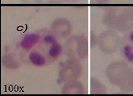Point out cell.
Instances as JSON below:
<instances>
[{
  "instance_id": "obj_1",
  "label": "cell",
  "mask_w": 133,
  "mask_h": 96,
  "mask_svg": "<svg viewBox=\"0 0 133 96\" xmlns=\"http://www.w3.org/2000/svg\"><path fill=\"white\" fill-rule=\"evenodd\" d=\"M19 46L22 59L36 67L51 65L62 52V47L56 37L46 31L26 35Z\"/></svg>"
},
{
  "instance_id": "obj_2",
  "label": "cell",
  "mask_w": 133,
  "mask_h": 96,
  "mask_svg": "<svg viewBox=\"0 0 133 96\" xmlns=\"http://www.w3.org/2000/svg\"><path fill=\"white\" fill-rule=\"evenodd\" d=\"M104 23L107 27L126 32L133 29V6L112 7L104 15Z\"/></svg>"
},
{
  "instance_id": "obj_3",
  "label": "cell",
  "mask_w": 133,
  "mask_h": 96,
  "mask_svg": "<svg viewBox=\"0 0 133 96\" xmlns=\"http://www.w3.org/2000/svg\"><path fill=\"white\" fill-rule=\"evenodd\" d=\"M66 52L69 59L79 61L86 57L88 53L87 41L83 36H75L67 41Z\"/></svg>"
},
{
  "instance_id": "obj_4",
  "label": "cell",
  "mask_w": 133,
  "mask_h": 96,
  "mask_svg": "<svg viewBox=\"0 0 133 96\" xmlns=\"http://www.w3.org/2000/svg\"><path fill=\"white\" fill-rule=\"evenodd\" d=\"M98 46L100 50L104 53L112 54L118 49L120 40L119 37L115 31H104L98 37Z\"/></svg>"
},
{
  "instance_id": "obj_5",
  "label": "cell",
  "mask_w": 133,
  "mask_h": 96,
  "mask_svg": "<svg viewBox=\"0 0 133 96\" xmlns=\"http://www.w3.org/2000/svg\"><path fill=\"white\" fill-rule=\"evenodd\" d=\"M131 68L125 62L116 61L110 63L108 66L106 75L112 84L118 86Z\"/></svg>"
},
{
  "instance_id": "obj_6",
  "label": "cell",
  "mask_w": 133,
  "mask_h": 96,
  "mask_svg": "<svg viewBox=\"0 0 133 96\" xmlns=\"http://www.w3.org/2000/svg\"><path fill=\"white\" fill-rule=\"evenodd\" d=\"M79 61L69 59L63 65L60 70L59 76L62 80L66 83L74 81L81 73V67Z\"/></svg>"
},
{
  "instance_id": "obj_7",
  "label": "cell",
  "mask_w": 133,
  "mask_h": 96,
  "mask_svg": "<svg viewBox=\"0 0 133 96\" xmlns=\"http://www.w3.org/2000/svg\"><path fill=\"white\" fill-rule=\"evenodd\" d=\"M52 28V33L56 37L63 38L71 32V25L66 19H59L53 23Z\"/></svg>"
},
{
  "instance_id": "obj_8",
  "label": "cell",
  "mask_w": 133,
  "mask_h": 96,
  "mask_svg": "<svg viewBox=\"0 0 133 96\" xmlns=\"http://www.w3.org/2000/svg\"><path fill=\"white\" fill-rule=\"evenodd\" d=\"M122 51L126 58L133 62V32L129 35L123 42Z\"/></svg>"
},
{
  "instance_id": "obj_9",
  "label": "cell",
  "mask_w": 133,
  "mask_h": 96,
  "mask_svg": "<svg viewBox=\"0 0 133 96\" xmlns=\"http://www.w3.org/2000/svg\"><path fill=\"white\" fill-rule=\"evenodd\" d=\"M118 86L124 92H133V69L130 70Z\"/></svg>"
},
{
  "instance_id": "obj_10",
  "label": "cell",
  "mask_w": 133,
  "mask_h": 96,
  "mask_svg": "<svg viewBox=\"0 0 133 96\" xmlns=\"http://www.w3.org/2000/svg\"><path fill=\"white\" fill-rule=\"evenodd\" d=\"M4 57L3 62H5V66H8L9 68H11V66L13 65L15 66V67L18 65H20L21 61L23 60L19 53L18 54L16 53L10 52L5 54Z\"/></svg>"
},
{
  "instance_id": "obj_11",
  "label": "cell",
  "mask_w": 133,
  "mask_h": 96,
  "mask_svg": "<svg viewBox=\"0 0 133 96\" xmlns=\"http://www.w3.org/2000/svg\"><path fill=\"white\" fill-rule=\"evenodd\" d=\"M110 0H95L96 3H98V4H106V3H108Z\"/></svg>"
},
{
  "instance_id": "obj_12",
  "label": "cell",
  "mask_w": 133,
  "mask_h": 96,
  "mask_svg": "<svg viewBox=\"0 0 133 96\" xmlns=\"http://www.w3.org/2000/svg\"><path fill=\"white\" fill-rule=\"evenodd\" d=\"M64 1L68 2H74L76 1H78L79 0H64Z\"/></svg>"
}]
</instances>
